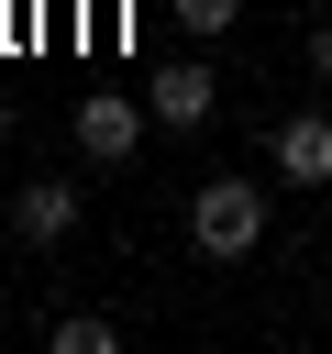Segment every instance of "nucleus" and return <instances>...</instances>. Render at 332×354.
Returning <instances> with one entry per match:
<instances>
[{
  "label": "nucleus",
  "mask_w": 332,
  "mask_h": 354,
  "mask_svg": "<svg viewBox=\"0 0 332 354\" xmlns=\"http://www.w3.org/2000/svg\"><path fill=\"white\" fill-rule=\"evenodd\" d=\"M266 155H277V177H288V188H332V111H288Z\"/></svg>",
  "instance_id": "obj_2"
},
{
  "label": "nucleus",
  "mask_w": 332,
  "mask_h": 354,
  "mask_svg": "<svg viewBox=\"0 0 332 354\" xmlns=\"http://www.w3.org/2000/svg\"><path fill=\"white\" fill-rule=\"evenodd\" d=\"M188 243H199L210 266H243V254L266 243V188H255V177H210V188L188 199Z\"/></svg>",
  "instance_id": "obj_1"
},
{
  "label": "nucleus",
  "mask_w": 332,
  "mask_h": 354,
  "mask_svg": "<svg viewBox=\"0 0 332 354\" xmlns=\"http://www.w3.org/2000/svg\"><path fill=\"white\" fill-rule=\"evenodd\" d=\"M122 343V321H100V310H66L55 321V354H111Z\"/></svg>",
  "instance_id": "obj_6"
},
{
  "label": "nucleus",
  "mask_w": 332,
  "mask_h": 354,
  "mask_svg": "<svg viewBox=\"0 0 332 354\" xmlns=\"http://www.w3.org/2000/svg\"><path fill=\"white\" fill-rule=\"evenodd\" d=\"M77 144H89V166H122V155L144 144V111L111 100V88H89V100H77Z\"/></svg>",
  "instance_id": "obj_3"
},
{
  "label": "nucleus",
  "mask_w": 332,
  "mask_h": 354,
  "mask_svg": "<svg viewBox=\"0 0 332 354\" xmlns=\"http://www.w3.org/2000/svg\"><path fill=\"white\" fill-rule=\"evenodd\" d=\"M11 221H22V243H66L77 232V177H22Z\"/></svg>",
  "instance_id": "obj_4"
},
{
  "label": "nucleus",
  "mask_w": 332,
  "mask_h": 354,
  "mask_svg": "<svg viewBox=\"0 0 332 354\" xmlns=\"http://www.w3.org/2000/svg\"><path fill=\"white\" fill-rule=\"evenodd\" d=\"M210 111H221V77H210V66H199V55H188V66H166V77H155V122H177V133H199V122H210Z\"/></svg>",
  "instance_id": "obj_5"
},
{
  "label": "nucleus",
  "mask_w": 332,
  "mask_h": 354,
  "mask_svg": "<svg viewBox=\"0 0 332 354\" xmlns=\"http://www.w3.org/2000/svg\"><path fill=\"white\" fill-rule=\"evenodd\" d=\"M310 66H321V77H332V11H321V33H310Z\"/></svg>",
  "instance_id": "obj_8"
},
{
  "label": "nucleus",
  "mask_w": 332,
  "mask_h": 354,
  "mask_svg": "<svg viewBox=\"0 0 332 354\" xmlns=\"http://www.w3.org/2000/svg\"><path fill=\"white\" fill-rule=\"evenodd\" d=\"M232 22H243V0H177V33H199V44L232 33Z\"/></svg>",
  "instance_id": "obj_7"
}]
</instances>
